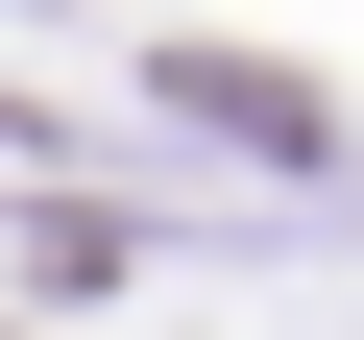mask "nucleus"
Segmentation results:
<instances>
[{
  "instance_id": "f257e3e1",
  "label": "nucleus",
  "mask_w": 364,
  "mask_h": 340,
  "mask_svg": "<svg viewBox=\"0 0 364 340\" xmlns=\"http://www.w3.org/2000/svg\"><path fill=\"white\" fill-rule=\"evenodd\" d=\"M170 97H195V122H243V146H316V97H291V73H243V49H195Z\"/></svg>"
}]
</instances>
